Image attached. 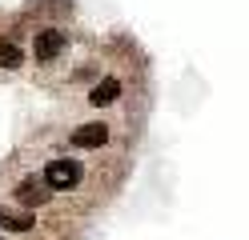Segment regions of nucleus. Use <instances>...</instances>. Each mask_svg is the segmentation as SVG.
<instances>
[{
	"label": "nucleus",
	"instance_id": "1",
	"mask_svg": "<svg viewBox=\"0 0 249 240\" xmlns=\"http://www.w3.org/2000/svg\"><path fill=\"white\" fill-rule=\"evenodd\" d=\"M44 180H49V188H53V192L72 188L76 180H81V164H76V160H53V164L44 168Z\"/></svg>",
	"mask_w": 249,
	"mask_h": 240
},
{
	"label": "nucleus",
	"instance_id": "2",
	"mask_svg": "<svg viewBox=\"0 0 249 240\" xmlns=\"http://www.w3.org/2000/svg\"><path fill=\"white\" fill-rule=\"evenodd\" d=\"M81 148H101V144L108 140V128L105 124H85V128H76V136H72Z\"/></svg>",
	"mask_w": 249,
	"mask_h": 240
},
{
	"label": "nucleus",
	"instance_id": "3",
	"mask_svg": "<svg viewBox=\"0 0 249 240\" xmlns=\"http://www.w3.org/2000/svg\"><path fill=\"white\" fill-rule=\"evenodd\" d=\"M117 96H121V84H117V76H108V80H101V84L92 88V96H89V100L97 104V108H105V104H113Z\"/></svg>",
	"mask_w": 249,
	"mask_h": 240
},
{
	"label": "nucleus",
	"instance_id": "4",
	"mask_svg": "<svg viewBox=\"0 0 249 240\" xmlns=\"http://www.w3.org/2000/svg\"><path fill=\"white\" fill-rule=\"evenodd\" d=\"M20 200H24L28 208H36V204H44V200H49V180H44V184H36V180H28V184L20 188Z\"/></svg>",
	"mask_w": 249,
	"mask_h": 240
},
{
	"label": "nucleus",
	"instance_id": "5",
	"mask_svg": "<svg viewBox=\"0 0 249 240\" xmlns=\"http://www.w3.org/2000/svg\"><path fill=\"white\" fill-rule=\"evenodd\" d=\"M56 48H60V36H56V32H40V36H36V60L49 64V60L56 56Z\"/></svg>",
	"mask_w": 249,
	"mask_h": 240
},
{
	"label": "nucleus",
	"instance_id": "6",
	"mask_svg": "<svg viewBox=\"0 0 249 240\" xmlns=\"http://www.w3.org/2000/svg\"><path fill=\"white\" fill-rule=\"evenodd\" d=\"M20 64V48L12 40H0V68H17Z\"/></svg>",
	"mask_w": 249,
	"mask_h": 240
},
{
	"label": "nucleus",
	"instance_id": "7",
	"mask_svg": "<svg viewBox=\"0 0 249 240\" xmlns=\"http://www.w3.org/2000/svg\"><path fill=\"white\" fill-rule=\"evenodd\" d=\"M0 240H4V236H0Z\"/></svg>",
	"mask_w": 249,
	"mask_h": 240
}]
</instances>
